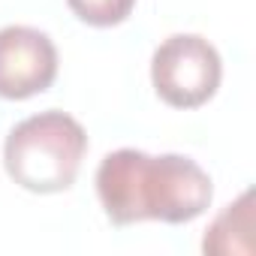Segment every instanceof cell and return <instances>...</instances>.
<instances>
[{
  "label": "cell",
  "mask_w": 256,
  "mask_h": 256,
  "mask_svg": "<svg viewBox=\"0 0 256 256\" xmlns=\"http://www.w3.org/2000/svg\"><path fill=\"white\" fill-rule=\"evenodd\" d=\"M66 6L90 28H114L130 18L136 0H66Z\"/></svg>",
  "instance_id": "cell-6"
},
{
  "label": "cell",
  "mask_w": 256,
  "mask_h": 256,
  "mask_svg": "<svg viewBox=\"0 0 256 256\" xmlns=\"http://www.w3.org/2000/svg\"><path fill=\"white\" fill-rule=\"evenodd\" d=\"M223 78L220 52L199 34H175L163 40L151 58V82L157 96L172 108L205 106Z\"/></svg>",
  "instance_id": "cell-3"
},
{
  "label": "cell",
  "mask_w": 256,
  "mask_h": 256,
  "mask_svg": "<svg viewBox=\"0 0 256 256\" xmlns=\"http://www.w3.org/2000/svg\"><path fill=\"white\" fill-rule=\"evenodd\" d=\"M253 193H241L238 202H232L205 232L202 250L214 256H229V253H253Z\"/></svg>",
  "instance_id": "cell-5"
},
{
  "label": "cell",
  "mask_w": 256,
  "mask_h": 256,
  "mask_svg": "<svg viewBox=\"0 0 256 256\" xmlns=\"http://www.w3.org/2000/svg\"><path fill=\"white\" fill-rule=\"evenodd\" d=\"M88 154L84 126L66 112H40L16 124L4 142L6 175L30 193H64Z\"/></svg>",
  "instance_id": "cell-2"
},
{
  "label": "cell",
  "mask_w": 256,
  "mask_h": 256,
  "mask_svg": "<svg viewBox=\"0 0 256 256\" xmlns=\"http://www.w3.org/2000/svg\"><path fill=\"white\" fill-rule=\"evenodd\" d=\"M96 196L114 226L145 220L178 226L208 211L214 184L208 172L184 154L151 157L136 148H118L100 160Z\"/></svg>",
  "instance_id": "cell-1"
},
{
  "label": "cell",
  "mask_w": 256,
  "mask_h": 256,
  "mask_svg": "<svg viewBox=\"0 0 256 256\" xmlns=\"http://www.w3.org/2000/svg\"><path fill=\"white\" fill-rule=\"evenodd\" d=\"M58 78V48L48 34L10 24L0 28V96L30 100L48 90Z\"/></svg>",
  "instance_id": "cell-4"
}]
</instances>
